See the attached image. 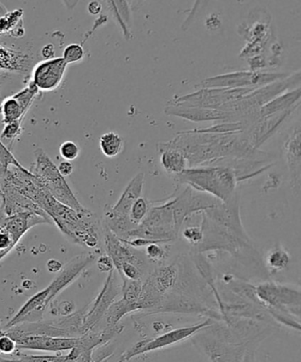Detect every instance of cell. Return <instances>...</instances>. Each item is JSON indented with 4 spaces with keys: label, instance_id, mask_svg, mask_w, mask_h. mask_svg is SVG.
<instances>
[{
    "label": "cell",
    "instance_id": "6da1fadb",
    "mask_svg": "<svg viewBox=\"0 0 301 362\" xmlns=\"http://www.w3.org/2000/svg\"><path fill=\"white\" fill-rule=\"evenodd\" d=\"M17 188L47 214L67 239L81 247H98V222L94 213L87 209L74 211L57 201L33 175H21Z\"/></svg>",
    "mask_w": 301,
    "mask_h": 362
},
{
    "label": "cell",
    "instance_id": "7a4b0ae2",
    "mask_svg": "<svg viewBox=\"0 0 301 362\" xmlns=\"http://www.w3.org/2000/svg\"><path fill=\"white\" fill-rule=\"evenodd\" d=\"M191 339L211 362H242L247 353L253 349L223 321H214Z\"/></svg>",
    "mask_w": 301,
    "mask_h": 362
},
{
    "label": "cell",
    "instance_id": "3957f363",
    "mask_svg": "<svg viewBox=\"0 0 301 362\" xmlns=\"http://www.w3.org/2000/svg\"><path fill=\"white\" fill-rule=\"evenodd\" d=\"M175 179L221 202H228L235 197L239 181L235 170L224 165L187 168Z\"/></svg>",
    "mask_w": 301,
    "mask_h": 362
},
{
    "label": "cell",
    "instance_id": "277c9868",
    "mask_svg": "<svg viewBox=\"0 0 301 362\" xmlns=\"http://www.w3.org/2000/svg\"><path fill=\"white\" fill-rule=\"evenodd\" d=\"M30 172L37 178L49 193L61 204L77 211L85 208L78 201L66 180L60 175L58 168L42 148L35 151V162Z\"/></svg>",
    "mask_w": 301,
    "mask_h": 362
},
{
    "label": "cell",
    "instance_id": "5b68a950",
    "mask_svg": "<svg viewBox=\"0 0 301 362\" xmlns=\"http://www.w3.org/2000/svg\"><path fill=\"white\" fill-rule=\"evenodd\" d=\"M179 234L173 218L172 198L170 197L164 204L150 208L146 218L136 229L127 234L126 240L143 238L165 244L175 240Z\"/></svg>",
    "mask_w": 301,
    "mask_h": 362
},
{
    "label": "cell",
    "instance_id": "8992f818",
    "mask_svg": "<svg viewBox=\"0 0 301 362\" xmlns=\"http://www.w3.org/2000/svg\"><path fill=\"white\" fill-rule=\"evenodd\" d=\"M144 183V173H138L127 185L118 202L105 209V227L120 239L126 240L127 234L137 227L130 221L129 213L134 202L141 197Z\"/></svg>",
    "mask_w": 301,
    "mask_h": 362
},
{
    "label": "cell",
    "instance_id": "52a82bcc",
    "mask_svg": "<svg viewBox=\"0 0 301 362\" xmlns=\"http://www.w3.org/2000/svg\"><path fill=\"white\" fill-rule=\"evenodd\" d=\"M254 293L268 315L282 313L300 320L301 293L299 288L272 281L264 282L254 286Z\"/></svg>",
    "mask_w": 301,
    "mask_h": 362
},
{
    "label": "cell",
    "instance_id": "ba28073f",
    "mask_svg": "<svg viewBox=\"0 0 301 362\" xmlns=\"http://www.w3.org/2000/svg\"><path fill=\"white\" fill-rule=\"evenodd\" d=\"M214 321L211 318L207 319V320L200 322V324L185 326V327L163 333V334L155 337L154 339L143 340V341L136 343V345L127 350L126 353H124L117 362L129 361L134 359V358L143 356V354L155 352V351L176 345V344L182 342L184 340L192 338L198 332L203 331V329L213 324Z\"/></svg>",
    "mask_w": 301,
    "mask_h": 362
},
{
    "label": "cell",
    "instance_id": "9c48e42d",
    "mask_svg": "<svg viewBox=\"0 0 301 362\" xmlns=\"http://www.w3.org/2000/svg\"><path fill=\"white\" fill-rule=\"evenodd\" d=\"M256 90L245 88H203L196 93L183 95L169 102L168 105L218 110L228 103L238 100Z\"/></svg>",
    "mask_w": 301,
    "mask_h": 362
},
{
    "label": "cell",
    "instance_id": "30bf717a",
    "mask_svg": "<svg viewBox=\"0 0 301 362\" xmlns=\"http://www.w3.org/2000/svg\"><path fill=\"white\" fill-rule=\"evenodd\" d=\"M291 76L288 73L240 72L221 74L208 78L201 83L203 88H261Z\"/></svg>",
    "mask_w": 301,
    "mask_h": 362
},
{
    "label": "cell",
    "instance_id": "8fae6325",
    "mask_svg": "<svg viewBox=\"0 0 301 362\" xmlns=\"http://www.w3.org/2000/svg\"><path fill=\"white\" fill-rule=\"evenodd\" d=\"M122 292L117 283L114 269L109 272L104 286L93 303L86 308L83 317V335L97 327L104 319L106 312Z\"/></svg>",
    "mask_w": 301,
    "mask_h": 362
},
{
    "label": "cell",
    "instance_id": "7c38bea8",
    "mask_svg": "<svg viewBox=\"0 0 301 362\" xmlns=\"http://www.w3.org/2000/svg\"><path fill=\"white\" fill-rule=\"evenodd\" d=\"M105 244L106 253L112 259L114 269L118 268L123 262H129L140 269L143 274L147 271L148 260L146 255L129 246L125 241L117 237L105 227Z\"/></svg>",
    "mask_w": 301,
    "mask_h": 362
},
{
    "label": "cell",
    "instance_id": "4fadbf2b",
    "mask_svg": "<svg viewBox=\"0 0 301 362\" xmlns=\"http://www.w3.org/2000/svg\"><path fill=\"white\" fill-rule=\"evenodd\" d=\"M67 66L63 58L45 59L35 66L31 83L39 91L55 90L62 83Z\"/></svg>",
    "mask_w": 301,
    "mask_h": 362
},
{
    "label": "cell",
    "instance_id": "5bb4252c",
    "mask_svg": "<svg viewBox=\"0 0 301 362\" xmlns=\"http://www.w3.org/2000/svg\"><path fill=\"white\" fill-rule=\"evenodd\" d=\"M9 336L16 340L18 350L58 353L72 350L79 343V338H54V337L37 335Z\"/></svg>",
    "mask_w": 301,
    "mask_h": 362
},
{
    "label": "cell",
    "instance_id": "9a60e30c",
    "mask_svg": "<svg viewBox=\"0 0 301 362\" xmlns=\"http://www.w3.org/2000/svg\"><path fill=\"white\" fill-rule=\"evenodd\" d=\"M1 181L2 193L1 200H0L1 202L0 209L6 216L19 214V213L33 212L51 220L42 209L39 208L30 199L21 194L8 180L2 178Z\"/></svg>",
    "mask_w": 301,
    "mask_h": 362
},
{
    "label": "cell",
    "instance_id": "2e32d148",
    "mask_svg": "<svg viewBox=\"0 0 301 362\" xmlns=\"http://www.w3.org/2000/svg\"><path fill=\"white\" fill-rule=\"evenodd\" d=\"M95 255L88 253L73 258L59 273V275L56 276V279L47 286L49 303H51L63 290L76 281L81 272L95 260Z\"/></svg>",
    "mask_w": 301,
    "mask_h": 362
},
{
    "label": "cell",
    "instance_id": "e0dca14e",
    "mask_svg": "<svg viewBox=\"0 0 301 362\" xmlns=\"http://www.w3.org/2000/svg\"><path fill=\"white\" fill-rule=\"evenodd\" d=\"M35 97L37 93L33 88L25 87L12 97L6 98L0 106L3 123L6 125L14 122H23L24 116L30 109Z\"/></svg>",
    "mask_w": 301,
    "mask_h": 362
},
{
    "label": "cell",
    "instance_id": "ac0fdd59",
    "mask_svg": "<svg viewBox=\"0 0 301 362\" xmlns=\"http://www.w3.org/2000/svg\"><path fill=\"white\" fill-rule=\"evenodd\" d=\"M284 153L291 176V185L295 193L300 191V127L297 126L289 134L284 144Z\"/></svg>",
    "mask_w": 301,
    "mask_h": 362
},
{
    "label": "cell",
    "instance_id": "d6986e66",
    "mask_svg": "<svg viewBox=\"0 0 301 362\" xmlns=\"http://www.w3.org/2000/svg\"><path fill=\"white\" fill-rule=\"evenodd\" d=\"M33 59L30 54L0 42V71L27 74L31 69Z\"/></svg>",
    "mask_w": 301,
    "mask_h": 362
},
{
    "label": "cell",
    "instance_id": "ffe728a7",
    "mask_svg": "<svg viewBox=\"0 0 301 362\" xmlns=\"http://www.w3.org/2000/svg\"><path fill=\"white\" fill-rule=\"evenodd\" d=\"M165 113L167 115L182 117V118L193 122L232 119L231 113L206 108L168 105L165 108Z\"/></svg>",
    "mask_w": 301,
    "mask_h": 362
},
{
    "label": "cell",
    "instance_id": "44dd1931",
    "mask_svg": "<svg viewBox=\"0 0 301 362\" xmlns=\"http://www.w3.org/2000/svg\"><path fill=\"white\" fill-rule=\"evenodd\" d=\"M158 150L160 152V162L163 168L168 175L177 176L189 168L185 156L175 148L165 146V144H158Z\"/></svg>",
    "mask_w": 301,
    "mask_h": 362
},
{
    "label": "cell",
    "instance_id": "7402d4cb",
    "mask_svg": "<svg viewBox=\"0 0 301 362\" xmlns=\"http://www.w3.org/2000/svg\"><path fill=\"white\" fill-rule=\"evenodd\" d=\"M300 87L297 88L288 93L278 95V98L273 99L268 104L265 105L260 109V119L265 117L276 115V113L285 112L286 110L293 108L295 103L300 102Z\"/></svg>",
    "mask_w": 301,
    "mask_h": 362
},
{
    "label": "cell",
    "instance_id": "603a6c76",
    "mask_svg": "<svg viewBox=\"0 0 301 362\" xmlns=\"http://www.w3.org/2000/svg\"><path fill=\"white\" fill-rule=\"evenodd\" d=\"M23 10L17 9L0 17V34H7L13 37L24 35Z\"/></svg>",
    "mask_w": 301,
    "mask_h": 362
},
{
    "label": "cell",
    "instance_id": "cb8c5ba5",
    "mask_svg": "<svg viewBox=\"0 0 301 362\" xmlns=\"http://www.w3.org/2000/svg\"><path fill=\"white\" fill-rule=\"evenodd\" d=\"M99 147L106 158H114L122 153L124 140L119 134L115 132L105 133L99 139Z\"/></svg>",
    "mask_w": 301,
    "mask_h": 362
},
{
    "label": "cell",
    "instance_id": "d4e9b609",
    "mask_svg": "<svg viewBox=\"0 0 301 362\" xmlns=\"http://www.w3.org/2000/svg\"><path fill=\"white\" fill-rule=\"evenodd\" d=\"M291 257L281 244L276 245L266 257V267L271 273H278L288 267Z\"/></svg>",
    "mask_w": 301,
    "mask_h": 362
},
{
    "label": "cell",
    "instance_id": "484cf974",
    "mask_svg": "<svg viewBox=\"0 0 301 362\" xmlns=\"http://www.w3.org/2000/svg\"><path fill=\"white\" fill-rule=\"evenodd\" d=\"M16 354L17 358L0 357V362H74L76 360V356L72 351L66 356H26V354Z\"/></svg>",
    "mask_w": 301,
    "mask_h": 362
},
{
    "label": "cell",
    "instance_id": "4316f807",
    "mask_svg": "<svg viewBox=\"0 0 301 362\" xmlns=\"http://www.w3.org/2000/svg\"><path fill=\"white\" fill-rule=\"evenodd\" d=\"M19 241L4 225L2 212L0 211V261L13 250Z\"/></svg>",
    "mask_w": 301,
    "mask_h": 362
},
{
    "label": "cell",
    "instance_id": "83f0119b",
    "mask_svg": "<svg viewBox=\"0 0 301 362\" xmlns=\"http://www.w3.org/2000/svg\"><path fill=\"white\" fill-rule=\"evenodd\" d=\"M12 166L19 169H26L20 165L9 148H6L0 140V178H3Z\"/></svg>",
    "mask_w": 301,
    "mask_h": 362
},
{
    "label": "cell",
    "instance_id": "f1b7e54d",
    "mask_svg": "<svg viewBox=\"0 0 301 362\" xmlns=\"http://www.w3.org/2000/svg\"><path fill=\"white\" fill-rule=\"evenodd\" d=\"M150 202L144 197L138 198L134 202L132 207H131L129 213L130 221L134 226H139L144 218H146L148 211H150Z\"/></svg>",
    "mask_w": 301,
    "mask_h": 362
},
{
    "label": "cell",
    "instance_id": "f546056e",
    "mask_svg": "<svg viewBox=\"0 0 301 362\" xmlns=\"http://www.w3.org/2000/svg\"><path fill=\"white\" fill-rule=\"evenodd\" d=\"M112 6L115 7L114 14L122 25L126 37H129L127 33L129 32V25L131 23V13L129 4L126 1H112Z\"/></svg>",
    "mask_w": 301,
    "mask_h": 362
},
{
    "label": "cell",
    "instance_id": "4dcf8cb0",
    "mask_svg": "<svg viewBox=\"0 0 301 362\" xmlns=\"http://www.w3.org/2000/svg\"><path fill=\"white\" fill-rule=\"evenodd\" d=\"M122 279L132 280V281H139L143 280V272L138 269L136 265L129 264V262H123L116 269Z\"/></svg>",
    "mask_w": 301,
    "mask_h": 362
},
{
    "label": "cell",
    "instance_id": "1f68e13d",
    "mask_svg": "<svg viewBox=\"0 0 301 362\" xmlns=\"http://www.w3.org/2000/svg\"><path fill=\"white\" fill-rule=\"evenodd\" d=\"M85 52L83 45L79 44H71L64 49L62 58L67 65L81 62L84 58Z\"/></svg>",
    "mask_w": 301,
    "mask_h": 362
},
{
    "label": "cell",
    "instance_id": "d6a6232c",
    "mask_svg": "<svg viewBox=\"0 0 301 362\" xmlns=\"http://www.w3.org/2000/svg\"><path fill=\"white\" fill-rule=\"evenodd\" d=\"M182 235L187 243L197 247L203 240V228L201 226H187L184 228Z\"/></svg>",
    "mask_w": 301,
    "mask_h": 362
},
{
    "label": "cell",
    "instance_id": "836d02e7",
    "mask_svg": "<svg viewBox=\"0 0 301 362\" xmlns=\"http://www.w3.org/2000/svg\"><path fill=\"white\" fill-rule=\"evenodd\" d=\"M145 255L148 261L159 262L164 261L167 257V251L162 246L161 243H151L146 247Z\"/></svg>",
    "mask_w": 301,
    "mask_h": 362
},
{
    "label": "cell",
    "instance_id": "e575fe53",
    "mask_svg": "<svg viewBox=\"0 0 301 362\" xmlns=\"http://www.w3.org/2000/svg\"><path fill=\"white\" fill-rule=\"evenodd\" d=\"M23 132V122H14L6 124L2 133L0 134V140L13 141Z\"/></svg>",
    "mask_w": 301,
    "mask_h": 362
},
{
    "label": "cell",
    "instance_id": "d590c367",
    "mask_svg": "<svg viewBox=\"0 0 301 362\" xmlns=\"http://www.w3.org/2000/svg\"><path fill=\"white\" fill-rule=\"evenodd\" d=\"M59 154L66 161H73L79 157L80 148L72 141H66L59 148Z\"/></svg>",
    "mask_w": 301,
    "mask_h": 362
},
{
    "label": "cell",
    "instance_id": "8d00e7d4",
    "mask_svg": "<svg viewBox=\"0 0 301 362\" xmlns=\"http://www.w3.org/2000/svg\"><path fill=\"white\" fill-rule=\"evenodd\" d=\"M17 350L16 340L6 332L0 338V354H5V356H11V354H16Z\"/></svg>",
    "mask_w": 301,
    "mask_h": 362
},
{
    "label": "cell",
    "instance_id": "74e56055",
    "mask_svg": "<svg viewBox=\"0 0 301 362\" xmlns=\"http://www.w3.org/2000/svg\"><path fill=\"white\" fill-rule=\"evenodd\" d=\"M98 267L99 271L102 272H110L114 269V265H113L112 259L110 258L107 255H102V257L98 259Z\"/></svg>",
    "mask_w": 301,
    "mask_h": 362
},
{
    "label": "cell",
    "instance_id": "f35d334b",
    "mask_svg": "<svg viewBox=\"0 0 301 362\" xmlns=\"http://www.w3.org/2000/svg\"><path fill=\"white\" fill-rule=\"evenodd\" d=\"M58 168L59 172L60 175H61L64 178L65 177L69 176L72 175L73 171V166L69 161H63L59 163V165L57 166Z\"/></svg>",
    "mask_w": 301,
    "mask_h": 362
},
{
    "label": "cell",
    "instance_id": "ab89813d",
    "mask_svg": "<svg viewBox=\"0 0 301 362\" xmlns=\"http://www.w3.org/2000/svg\"><path fill=\"white\" fill-rule=\"evenodd\" d=\"M42 56L44 57L45 59L54 58V47H53V45H45V47L42 49Z\"/></svg>",
    "mask_w": 301,
    "mask_h": 362
},
{
    "label": "cell",
    "instance_id": "60d3db41",
    "mask_svg": "<svg viewBox=\"0 0 301 362\" xmlns=\"http://www.w3.org/2000/svg\"><path fill=\"white\" fill-rule=\"evenodd\" d=\"M47 269L52 273L59 272L62 269V264L59 261L52 259L47 262Z\"/></svg>",
    "mask_w": 301,
    "mask_h": 362
},
{
    "label": "cell",
    "instance_id": "b9f144b4",
    "mask_svg": "<svg viewBox=\"0 0 301 362\" xmlns=\"http://www.w3.org/2000/svg\"><path fill=\"white\" fill-rule=\"evenodd\" d=\"M88 10L92 16H98L102 11V5L97 1L91 2L88 4Z\"/></svg>",
    "mask_w": 301,
    "mask_h": 362
},
{
    "label": "cell",
    "instance_id": "7bdbcfd3",
    "mask_svg": "<svg viewBox=\"0 0 301 362\" xmlns=\"http://www.w3.org/2000/svg\"><path fill=\"white\" fill-rule=\"evenodd\" d=\"M242 362H256V359H254V349H250L249 352L247 353Z\"/></svg>",
    "mask_w": 301,
    "mask_h": 362
},
{
    "label": "cell",
    "instance_id": "ee69618b",
    "mask_svg": "<svg viewBox=\"0 0 301 362\" xmlns=\"http://www.w3.org/2000/svg\"><path fill=\"white\" fill-rule=\"evenodd\" d=\"M2 190V181H1V178H0V200H1V192Z\"/></svg>",
    "mask_w": 301,
    "mask_h": 362
},
{
    "label": "cell",
    "instance_id": "f6af8a7d",
    "mask_svg": "<svg viewBox=\"0 0 301 362\" xmlns=\"http://www.w3.org/2000/svg\"><path fill=\"white\" fill-rule=\"evenodd\" d=\"M6 333V331H4V329H0V338H1V337L5 334Z\"/></svg>",
    "mask_w": 301,
    "mask_h": 362
}]
</instances>
